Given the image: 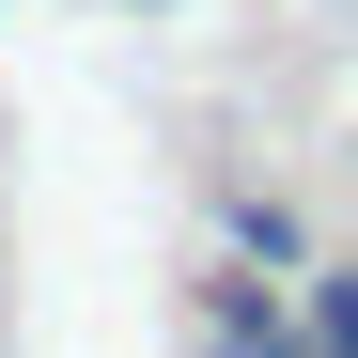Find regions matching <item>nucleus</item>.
<instances>
[{
  "instance_id": "obj_1",
  "label": "nucleus",
  "mask_w": 358,
  "mask_h": 358,
  "mask_svg": "<svg viewBox=\"0 0 358 358\" xmlns=\"http://www.w3.org/2000/svg\"><path fill=\"white\" fill-rule=\"evenodd\" d=\"M203 343H296V327H280V280L218 265V280H203Z\"/></svg>"
},
{
  "instance_id": "obj_2",
  "label": "nucleus",
  "mask_w": 358,
  "mask_h": 358,
  "mask_svg": "<svg viewBox=\"0 0 358 358\" xmlns=\"http://www.w3.org/2000/svg\"><path fill=\"white\" fill-rule=\"evenodd\" d=\"M296 358H358V265L312 280V312H296Z\"/></svg>"
},
{
  "instance_id": "obj_3",
  "label": "nucleus",
  "mask_w": 358,
  "mask_h": 358,
  "mask_svg": "<svg viewBox=\"0 0 358 358\" xmlns=\"http://www.w3.org/2000/svg\"><path fill=\"white\" fill-rule=\"evenodd\" d=\"M203 358H296V343H203Z\"/></svg>"
},
{
  "instance_id": "obj_4",
  "label": "nucleus",
  "mask_w": 358,
  "mask_h": 358,
  "mask_svg": "<svg viewBox=\"0 0 358 358\" xmlns=\"http://www.w3.org/2000/svg\"><path fill=\"white\" fill-rule=\"evenodd\" d=\"M141 16H156V0H141Z\"/></svg>"
}]
</instances>
